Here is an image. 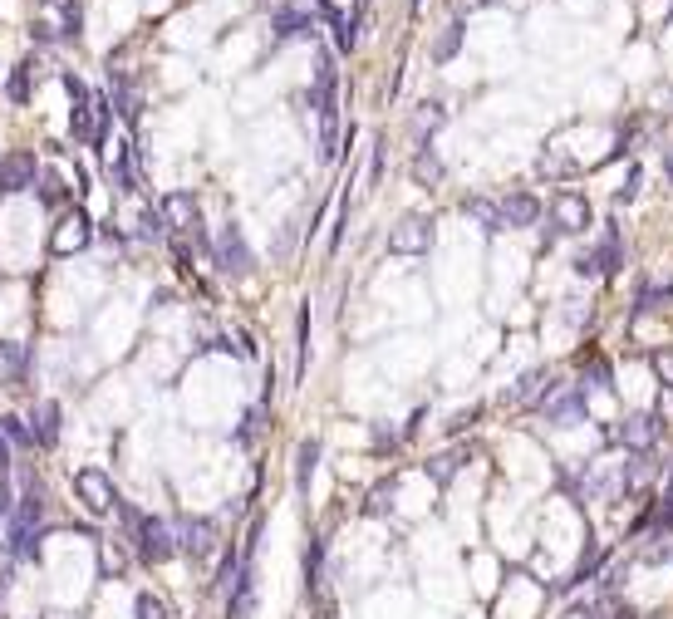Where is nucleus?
Listing matches in <instances>:
<instances>
[{"label": "nucleus", "mask_w": 673, "mask_h": 619, "mask_svg": "<svg viewBox=\"0 0 673 619\" xmlns=\"http://www.w3.org/2000/svg\"><path fill=\"white\" fill-rule=\"evenodd\" d=\"M118 516H123V526H128V541H133L138 561H148V565L172 561V551H177V531H172L168 521H158V516H143V511H133L128 502L118 507Z\"/></svg>", "instance_id": "1"}, {"label": "nucleus", "mask_w": 673, "mask_h": 619, "mask_svg": "<svg viewBox=\"0 0 673 619\" xmlns=\"http://www.w3.org/2000/svg\"><path fill=\"white\" fill-rule=\"evenodd\" d=\"M74 492H79V502L94 511V516H109V511L123 507L113 477L109 472H99V467H79V472H74Z\"/></svg>", "instance_id": "2"}, {"label": "nucleus", "mask_w": 673, "mask_h": 619, "mask_svg": "<svg viewBox=\"0 0 673 619\" xmlns=\"http://www.w3.org/2000/svg\"><path fill=\"white\" fill-rule=\"evenodd\" d=\"M84 0H40V35L50 40H79Z\"/></svg>", "instance_id": "3"}, {"label": "nucleus", "mask_w": 673, "mask_h": 619, "mask_svg": "<svg viewBox=\"0 0 673 619\" xmlns=\"http://www.w3.org/2000/svg\"><path fill=\"white\" fill-rule=\"evenodd\" d=\"M389 251L393 256H428L433 251V222L428 217H398L389 231Z\"/></svg>", "instance_id": "4"}, {"label": "nucleus", "mask_w": 673, "mask_h": 619, "mask_svg": "<svg viewBox=\"0 0 673 619\" xmlns=\"http://www.w3.org/2000/svg\"><path fill=\"white\" fill-rule=\"evenodd\" d=\"M619 261H624V241H619V226L615 222H605V236H600V246L595 251H585L575 266H580V276H615L619 271Z\"/></svg>", "instance_id": "5"}, {"label": "nucleus", "mask_w": 673, "mask_h": 619, "mask_svg": "<svg viewBox=\"0 0 673 619\" xmlns=\"http://www.w3.org/2000/svg\"><path fill=\"white\" fill-rule=\"evenodd\" d=\"M212 261L222 266L226 276H246V271H251V251H246V236H241L236 222L222 226V236H217V246H212Z\"/></svg>", "instance_id": "6"}, {"label": "nucleus", "mask_w": 673, "mask_h": 619, "mask_svg": "<svg viewBox=\"0 0 673 619\" xmlns=\"http://www.w3.org/2000/svg\"><path fill=\"white\" fill-rule=\"evenodd\" d=\"M585 413H590V403H585V389H580V384H556V394L546 398V418L561 423V428L585 423Z\"/></svg>", "instance_id": "7"}, {"label": "nucleus", "mask_w": 673, "mask_h": 619, "mask_svg": "<svg viewBox=\"0 0 673 619\" xmlns=\"http://www.w3.org/2000/svg\"><path fill=\"white\" fill-rule=\"evenodd\" d=\"M659 433H664L659 413H629V418L619 423V443L629 452H654L659 448Z\"/></svg>", "instance_id": "8"}, {"label": "nucleus", "mask_w": 673, "mask_h": 619, "mask_svg": "<svg viewBox=\"0 0 673 619\" xmlns=\"http://www.w3.org/2000/svg\"><path fill=\"white\" fill-rule=\"evenodd\" d=\"M551 226H556V231H565V236L585 231V226H590V202H585L580 192L561 187V192H556V202H551Z\"/></svg>", "instance_id": "9"}, {"label": "nucleus", "mask_w": 673, "mask_h": 619, "mask_svg": "<svg viewBox=\"0 0 673 619\" xmlns=\"http://www.w3.org/2000/svg\"><path fill=\"white\" fill-rule=\"evenodd\" d=\"M89 236H94V222L74 207V212H64L55 226V236H50V246H55L59 256H74V251H84L89 246Z\"/></svg>", "instance_id": "10"}, {"label": "nucleus", "mask_w": 673, "mask_h": 619, "mask_svg": "<svg viewBox=\"0 0 673 619\" xmlns=\"http://www.w3.org/2000/svg\"><path fill=\"white\" fill-rule=\"evenodd\" d=\"M212 546H217V526L207 521V516H187L182 526H177V551H187V556H212Z\"/></svg>", "instance_id": "11"}, {"label": "nucleus", "mask_w": 673, "mask_h": 619, "mask_svg": "<svg viewBox=\"0 0 673 619\" xmlns=\"http://www.w3.org/2000/svg\"><path fill=\"white\" fill-rule=\"evenodd\" d=\"M35 182H40V168H35L30 153H10V158H0V197L25 192V187H35Z\"/></svg>", "instance_id": "12"}, {"label": "nucleus", "mask_w": 673, "mask_h": 619, "mask_svg": "<svg viewBox=\"0 0 673 619\" xmlns=\"http://www.w3.org/2000/svg\"><path fill=\"white\" fill-rule=\"evenodd\" d=\"M497 207H502V226H536L541 217V202L531 192H506Z\"/></svg>", "instance_id": "13"}, {"label": "nucleus", "mask_w": 673, "mask_h": 619, "mask_svg": "<svg viewBox=\"0 0 673 619\" xmlns=\"http://www.w3.org/2000/svg\"><path fill=\"white\" fill-rule=\"evenodd\" d=\"M25 364H30V349L20 339H0V384L15 389L25 379Z\"/></svg>", "instance_id": "14"}, {"label": "nucleus", "mask_w": 673, "mask_h": 619, "mask_svg": "<svg viewBox=\"0 0 673 619\" xmlns=\"http://www.w3.org/2000/svg\"><path fill=\"white\" fill-rule=\"evenodd\" d=\"M163 217L172 231H197V197L192 192H168L163 197Z\"/></svg>", "instance_id": "15"}, {"label": "nucleus", "mask_w": 673, "mask_h": 619, "mask_svg": "<svg viewBox=\"0 0 673 619\" xmlns=\"http://www.w3.org/2000/svg\"><path fill=\"white\" fill-rule=\"evenodd\" d=\"M30 433H35V448H55L59 443V403H35V418H30Z\"/></svg>", "instance_id": "16"}, {"label": "nucleus", "mask_w": 673, "mask_h": 619, "mask_svg": "<svg viewBox=\"0 0 673 619\" xmlns=\"http://www.w3.org/2000/svg\"><path fill=\"white\" fill-rule=\"evenodd\" d=\"M659 477V457L654 452H634V462L624 467V492H639V487H649Z\"/></svg>", "instance_id": "17"}, {"label": "nucleus", "mask_w": 673, "mask_h": 619, "mask_svg": "<svg viewBox=\"0 0 673 619\" xmlns=\"http://www.w3.org/2000/svg\"><path fill=\"white\" fill-rule=\"evenodd\" d=\"M443 123H448V109H443L438 99H423V104H418V113H413V133H418V143H428V138H433Z\"/></svg>", "instance_id": "18"}, {"label": "nucleus", "mask_w": 673, "mask_h": 619, "mask_svg": "<svg viewBox=\"0 0 673 619\" xmlns=\"http://www.w3.org/2000/svg\"><path fill=\"white\" fill-rule=\"evenodd\" d=\"M443 177H448L443 158H438V153L423 143V148H418V158H413V182H418V187H438Z\"/></svg>", "instance_id": "19"}, {"label": "nucleus", "mask_w": 673, "mask_h": 619, "mask_svg": "<svg viewBox=\"0 0 673 619\" xmlns=\"http://www.w3.org/2000/svg\"><path fill=\"white\" fill-rule=\"evenodd\" d=\"M35 69H40V64H35V55L20 59V64L10 69V79H5V94H10L15 104H30V84H35Z\"/></svg>", "instance_id": "20"}, {"label": "nucleus", "mask_w": 673, "mask_h": 619, "mask_svg": "<svg viewBox=\"0 0 673 619\" xmlns=\"http://www.w3.org/2000/svg\"><path fill=\"white\" fill-rule=\"evenodd\" d=\"M462 212H467L472 222H482V231H506V226H502V207H497V202H487V197H467V202H462Z\"/></svg>", "instance_id": "21"}, {"label": "nucleus", "mask_w": 673, "mask_h": 619, "mask_svg": "<svg viewBox=\"0 0 673 619\" xmlns=\"http://www.w3.org/2000/svg\"><path fill=\"white\" fill-rule=\"evenodd\" d=\"M271 30H276V40H295V35H310V15H305V10H276Z\"/></svg>", "instance_id": "22"}, {"label": "nucleus", "mask_w": 673, "mask_h": 619, "mask_svg": "<svg viewBox=\"0 0 673 619\" xmlns=\"http://www.w3.org/2000/svg\"><path fill=\"white\" fill-rule=\"evenodd\" d=\"M673 300V281H649V285H639V315H649V310H664Z\"/></svg>", "instance_id": "23"}, {"label": "nucleus", "mask_w": 673, "mask_h": 619, "mask_svg": "<svg viewBox=\"0 0 673 619\" xmlns=\"http://www.w3.org/2000/svg\"><path fill=\"white\" fill-rule=\"evenodd\" d=\"M541 389H546V369H531V374H521V384L511 389V403L536 408V403H541Z\"/></svg>", "instance_id": "24"}, {"label": "nucleus", "mask_w": 673, "mask_h": 619, "mask_svg": "<svg viewBox=\"0 0 673 619\" xmlns=\"http://www.w3.org/2000/svg\"><path fill=\"white\" fill-rule=\"evenodd\" d=\"M462 457H467L462 448H457V452H438V457H428V467H423V472H428V477H433V482L443 487V482H452V477H457Z\"/></svg>", "instance_id": "25"}, {"label": "nucleus", "mask_w": 673, "mask_h": 619, "mask_svg": "<svg viewBox=\"0 0 673 619\" xmlns=\"http://www.w3.org/2000/svg\"><path fill=\"white\" fill-rule=\"evenodd\" d=\"M315 462H320V443L310 438V443H300V457H295V487H300V492L310 487V477H315Z\"/></svg>", "instance_id": "26"}, {"label": "nucleus", "mask_w": 673, "mask_h": 619, "mask_svg": "<svg viewBox=\"0 0 673 619\" xmlns=\"http://www.w3.org/2000/svg\"><path fill=\"white\" fill-rule=\"evenodd\" d=\"M35 192H40V202H45V207H59V202H64V177H59L55 168H40Z\"/></svg>", "instance_id": "27"}, {"label": "nucleus", "mask_w": 673, "mask_h": 619, "mask_svg": "<svg viewBox=\"0 0 673 619\" xmlns=\"http://www.w3.org/2000/svg\"><path fill=\"white\" fill-rule=\"evenodd\" d=\"M462 50V15H452L448 25H443V35H438V45H433V55L438 59H452Z\"/></svg>", "instance_id": "28"}, {"label": "nucleus", "mask_w": 673, "mask_h": 619, "mask_svg": "<svg viewBox=\"0 0 673 619\" xmlns=\"http://www.w3.org/2000/svg\"><path fill=\"white\" fill-rule=\"evenodd\" d=\"M99 570L104 575H123L128 570V551L118 541H99Z\"/></svg>", "instance_id": "29"}, {"label": "nucleus", "mask_w": 673, "mask_h": 619, "mask_svg": "<svg viewBox=\"0 0 673 619\" xmlns=\"http://www.w3.org/2000/svg\"><path fill=\"white\" fill-rule=\"evenodd\" d=\"M305 364H310V310H300L295 320V374H305Z\"/></svg>", "instance_id": "30"}, {"label": "nucleus", "mask_w": 673, "mask_h": 619, "mask_svg": "<svg viewBox=\"0 0 673 619\" xmlns=\"http://www.w3.org/2000/svg\"><path fill=\"white\" fill-rule=\"evenodd\" d=\"M0 433H5V443H15V448H35V433L25 428V418H0Z\"/></svg>", "instance_id": "31"}, {"label": "nucleus", "mask_w": 673, "mask_h": 619, "mask_svg": "<svg viewBox=\"0 0 673 619\" xmlns=\"http://www.w3.org/2000/svg\"><path fill=\"white\" fill-rule=\"evenodd\" d=\"M138 236H143V241H163V236H168V217H163V207H148V212H143Z\"/></svg>", "instance_id": "32"}, {"label": "nucleus", "mask_w": 673, "mask_h": 619, "mask_svg": "<svg viewBox=\"0 0 673 619\" xmlns=\"http://www.w3.org/2000/svg\"><path fill=\"white\" fill-rule=\"evenodd\" d=\"M649 364H654V379H659L664 389H673V344H659V349L649 354Z\"/></svg>", "instance_id": "33"}, {"label": "nucleus", "mask_w": 673, "mask_h": 619, "mask_svg": "<svg viewBox=\"0 0 673 619\" xmlns=\"http://www.w3.org/2000/svg\"><path fill=\"white\" fill-rule=\"evenodd\" d=\"M580 389H585V394H590V389H610V359H590Z\"/></svg>", "instance_id": "34"}, {"label": "nucleus", "mask_w": 673, "mask_h": 619, "mask_svg": "<svg viewBox=\"0 0 673 619\" xmlns=\"http://www.w3.org/2000/svg\"><path fill=\"white\" fill-rule=\"evenodd\" d=\"M133 615H138V619H168V600H163V595H148V590H143V595L133 600Z\"/></svg>", "instance_id": "35"}, {"label": "nucleus", "mask_w": 673, "mask_h": 619, "mask_svg": "<svg viewBox=\"0 0 673 619\" xmlns=\"http://www.w3.org/2000/svg\"><path fill=\"white\" fill-rule=\"evenodd\" d=\"M320 565H325V541L315 536L310 551H305V580H310V590H320Z\"/></svg>", "instance_id": "36"}, {"label": "nucleus", "mask_w": 673, "mask_h": 619, "mask_svg": "<svg viewBox=\"0 0 673 619\" xmlns=\"http://www.w3.org/2000/svg\"><path fill=\"white\" fill-rule=\"evenodd\" d=\"M261 428H266V403H256V408L241 418V433H236V438H241V443H256V438H261Z\"/></svg>", "instance_id": "37"}, {"label": "nucleus", "mask_w": 673, "mask_h": 619, "mask_svg": "<svg viewBox=\"0 0 673 619\" xmlns=\"http://www.w3.org/2000/svg\"><path fill=\"white\" fill-rule=\"evenodd\" d=\"M393 507V482H379L374 492H369V502H364V516H384Z\"/></svg>", "instance_id": "38"}, {"label": "nucleus", "mask_w": 673, "mask_h": 619, "mask_svg": "<svg viewBox=\"0 0 673 619\" xmlns=\"http://www.w3.org/2000/svg\"><path fill=\"white\" fill-rule=\"evenodd\" d=\"M541 172H551V177H561V172H575V163H570V158H565V163H561V153H546V158H541Z\"/></svg>", "instance_id": "39"}, {"label": "nucleus", "mask_w": 673, "mask_h": 619, "mask_svg": "<svg viewBox=\"0 0 673 619\" xmlns=\"http://www.w3.org/2000/svg\"><path fill=\"white\" fill-rule=\"evenodd\" d=\"M477 413H482V408H467V413H457V418L448 423V433H467V428L477 423Z\"/></svg>", "instance_id": "40"}, {"label": "nucleus", "mask_w": 673, "mask_h": 619, "mask_svg": "<svg viewBox=\"0 0 673 619\" xmlns=\"http://www.w3.org/2000/svg\"><path fill=\"white\" fill-rule=\"evenodd\" d=\"M393 443H398V438H393L389 428H374V448H393Z\"/></svg>", "instance_id": "41"}, {"label": "nucleus", "mask_w": 673, "mask_h": 619, "mask_svg": "<svg viewBox=\"0 0 673 619\" xmlns=\"http://www.w3.org/2000/svg\"><path fill=\"white\" fill-rule=\"evenodd\" d=\"M565 619H600V615H595V610H570Z\"/></svg>", "instance_id": "42"}, {"label": "nucleus", "mask_w": 673, "mask_h": 619, "mask_svg": "<svg viewBox=\"0 0 673 619\" xmlns=\"http://www.w3.org/2000/svg\"><path fill=\"white\" fill-rule=\"evenodd\" d=\"M669 177H673V153H669Z\"/></svg>", "instance_id": "43"}, {"label": "nucleus", "mask_w": 673, "mask_h": 619, "mask_svg": "<svg viewBox=\"0 0 673 619\" xmlns=\"http://www.w3.org/2000/svg\"><path fill=\"white\" fill-rule=\"evenodd\" d=\"M25 619H45V615H25Z\"/></svg>", "instance_id": "44"}, {"label": "nucleus", "mask_w": 673, "mask_h": 619, "mask_svg": "<svg viewBox=\"0 0 673 619\" xmlns=\"http://www.w3.org/2000/svg\"><path fill=\"white\" fill-rule=\"evenodd\" d=\"M0 84H5V79H0Z\"/></svg>", "instance_id": "45"}]
</instances>
